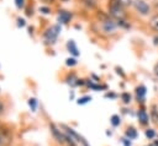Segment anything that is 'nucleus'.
I'll list each match as a JSON object with an SVG mask.
<instances>
[{
	"label": "nucleus",
	"mask_w": 158,
	"mask_h": 146,
	"mask_svg": "<svg viewBox=\"0 0 158 146\" xmlns=\"http://www.w3.org/2000/svg\"><path fill=\"white\" fill-rule=\"evenodd\" d=\"M133 7L142 16H147L151 12V6L144 0H133Z\"/></svg>",
	"instance_id": "nucleus-3"
},
{
	"label": "nucleus",
	"mask_w": 158,
	"mask_h": 146,
	"mask_svg": "<svg viewBox=\"0 0 158 146\" xmlns=\"http://www.w3.org/2000/svg\"><path fill=\"white\" fill-rule=\"evenodd\" d=\"M73 17V13L65 10H59L58 12V21L59 23H68Z\"/></svg>",
	"instance_id": "nucleus-7"
},
{
	"label": "nucleus",
	"mask_w": 158,
	"mask_h": 146,
	"mask_svg": "<svg viewBox=\"0 0 158 146\" xmlns=\"http://www.w3.org/2000/svg\"><path fill=\"white\" fill-rule=\"evenodd\" d=\"M106 97H111V98H115L116 94L115 93H106Z\"/></svg>",
	"instance_id": "nucleus-30"
},
{
	"label": "nucleus",
	"mask_w": 158,
	"mask_h": 146,
	"mask_svg": "<svg viewBox=\"0 0 158 146\" xmlns=\"http://www.w3.org/2000/svg\"><path fill=\"white\" fill-rule=\"evenodd\" d=\"M65 65L67 66H74V65H77V59L75 58H68L65 60Z\"/></svg>",
	"instance_id": "nucleus-20"
},
{
	"label": "nucleus",
	"mask_w": 158,
	"mask_h": 146,
	"mask_svg": "<svg viewBox=\"0 0 158 146\" xmlns=\"http://www.w3.org/2000/svg\"><path fill=\"white\" fill-rule=\"evenodd\" d=\"M121 141H122L123 146H131V140H130V139H127V137H123Z\"/></svg>",
	"instance_id": "nucleus-23"
},
{
	"label": "nucleus",
	"mask_w": 158,
	"mask_h": 146,
	"mask_svg": "<svg viewBox=\"0 0 158 146\" xmlns=\"http://www.w3.org/2000/svg\"><path fill=\"white\" fill-rule=\"evenodd\" d=\"M15 1H16V6H17L19 9L23 7V0H15Z\"/></svg>",
	"instance_id": "nucleus-25"
},
{
	"label": "nucleus",
	"mask_w": 158,
	"mask_h": 146,
	"mask_svg": "<svg viewBox=\"0 0 158 146\" xmlns=\"http://www.w3.org/2000/svg\"><path fill=\"white\" fill-rule=\"evenodd\" d=\"M65 81H67V83H69L70 86H78V81H79V79L77 77V75L75 74H69L67 77H65Z\"/></svg>",
	"instance_id": "nucleus-11"
},
{
	"label": "nucleus",
	"mask_w": 158,
	"mask_h": 146,
	"mask_svg": "<svg viewBox=\"0 0 158 146\" xmlns=\"http://www.w3.org/2000/svg\"><path fill=\"white\" fill-rule=\"evenodd\" d=\"M137 117H138V121H139L141 125H147V124H148V121H149V115L147 114V112H146L143 108L138 109Z\"/></svg>",
	"instance_id": "nucleus-8"
},
{
	"label": "nucleus",
	"mask_w": 158,
	"mask_h": 146,
	"mask_svg": "<svg viewBox=\"0 0 158 146\" xmlns=\"http://www.w3.org/2000/svg\"><path fill=\"white\" fill-rule=\"evenodd\" d=\"M91 101V97L90 96H84V97H81V98H79L78 99V104H86L88 102H90Z\"/></svg>",
	"instance_id": "nucleus-19"
},
{
	"label": "nucleus",
	"mask_w": 158,
	"mask_h": 146,
	"mask_svg": "<svg viewBox=\"0 0 158 146\" xmlns=\"http://www.w3.org/2000/svg\"><path fill=\"white\" fill-rule=\"evenodd\" d=\"M59 32H60L59 25H54V26H52V27H49V28H47L44 31L43 37H44L47 43H54L57 37H58V34H59Z\"/></svg>",
	"instance_id": "nucleus-2"
},
{
	"label": "nucleus",
	"mask_w": 158,
	"mask_h": 146,
	"mask_svg": "<svg viewBox=\"0 0 158 146\" xmlns=\"http://www.w3.org/2000/svg\"><path fill=\"white\" fill-rule=\"evenodd\" d=\"M32 13H33V12H32V7H31V9L28 7V9L26 10V15H27V16H32Z\"/></svg>",
	"instance_id": "nucleus-28"
},
{
	"label": "nucleus",
	"mask_w": 158,
	"mask_h": 146,
	"mask_svg": "<svg viewBox=\"0 0 158 146\" xmlns=\"http://www.w3.org/2000/svg\"><path fill=\"white\" fill-rule=\"evenodd\" d=\"M153 40H154V44H156V45H158V34L153 38Z\"/></svg>",
	"instance_id": "nucleus-31"
},
{
	"label": "nucleus",
	"mask_w": 158,
	"mask_h": 146,
	"mask_svg": "<svg viewBox=\"0 0 158 146\" xmlns=\"http://www.w3.org/2000/svg\"><path fill=\"white\" fill-rule=\"evenodd\" d=\"M110 121H111L112 126H118V125H120V123H121V118H120V115L114 114V115L110 118Z\"/></svg>",
	"instance_id": "nucleus-15"
},
{
	"label": "nucleus",
	"mask_w": 158,
	"mask_h": 146,
	"mask_svg": "<svg viewBox=\"0 0 158 146\" xmlns=\"http://www.w3.org/2000/svg\"><path fill=\"white\" fill-rule=\"evenodd\" d=\"M62 1H68V0H62Z\"/></svg>",
	"instance_id": "nucleus-34"
},
{
	"label": "nucleus",
	"mask_w": 158,
	"mask_h": 146,
	"mask_svg": "<svg viewBox=\"0 0 158 146\" xmlns=\"http://www.w3.org/2000/svg\"><path fill=\"white\" fill-rule=\"evenodd\" d=\"M67 48H68L69 53L73 54L74 56H78V55H79V50H78V48H77L74 40H69V42L67 43Z\"/></svg>",
	"instance_id": "nucleus-10"
},
{
	"label": "nucleus",
	"mask_w": 158,
	"mask_h": 146,
	"mask_svg": "<svg viewBox=\"0 0 158 146\" xmlns=\"http://www.w3.org/2000/svg\"><path fill=\"white\" fill-rule=\"evenodd\" d=\"M121 99H122V102H123L125 104H128V103L131 102V94H130L128 92H123V93L121 94Z\"/></svg>",
	"instance_id": "nucleus-16"
},
{
	"label": "nucleus",
	"mask_w": 158,
	"mask_h": 146,
	"mask_svg": "<svg viewBox=\"0 0 158 146\" xmlns=\"http://www.w3.org/2000/svg\"><path fill=\"white\" fill-rule=\"evenodd\" d=\"M144 135H146V137H147L148 140H152V139H154V136H156V131H154V129H147V130L144 131Z\"/></svg>",
	"instance_id": "nucleus-17"
},
{
	"label": "nucleus",
	"mask_w": 158,
	"mask_h": 146,
	"mask_svg": "<svg viewBox=\"0 0 158 146\" xmlns=\"http://www.w3.org/2000/svg\"><path fill=\"white\" fill-rule=\"evenodd\" d=\"M135 92H136V98H137V101L141 102V103H143V102L146 101V94H147V88H146V86H144V85L137 86L136 90H135Z\"/></svg>",
	"instance_id": "nucleus-5"
},
{
	"label": "nucleus",
	"mask_w": 158,
	"mask_h": 146,
	"mask_svg": "<svg viewBox=\"0 0 158 146\" xmlns=\"http://www.w3.org/2000/svg\"><path fill=\"white\" fill-rule=\"evenodd\" d=\"M101 28H102V32H105L106 34H111L116 31L117 28V23L116 21H114L112 18L105 21V22H101Z\"/></svg>",
	"instance_id": "nucleus-4"
},
{
	"label": "nucleus",
	"mask_w": 158,
	"mask_h": 146,
	"mask_svg": "<svg viewBox=\"0 0 158 146\" xmlns=\"http://www.w3.org/2000/svg\"><path fill=\"white\" fill-rule=\"evenodd\" d=\"M107 10H109V15L112 20L115 21H120V20H126V11L125 7L121 5V2L118 0H109L107 1Z\"/></svg>",
	"instance_id": "nucleus-1"
},
{
	"label": "nucleus",
	"mask_w": 158,
	"mask_h": 146,
	"mask_svg": "<svg viewBox=\"0 0 158 146\" xmlns=\"http://www.w3.org/2000/svg\"><path fill=\"white\" fill-rule=\"evenodd\" d=\"M117 23V27H122V28H130L131 25L126 21V20H120V21H116Z\"/></svg>",
	"instance_id": "nucleus-18"
},
{
	"label": "nucleus",
	"mask_w": 158,
	"mask_h": 146,
	"mask_svg": "<svg viewBox=\"0 0 158 146\" xmlns=\"http://www.w3.org/2000/svg\"><path fill=\"white\" fill-rule=\"evenodd\" d=\"M154 74H156V75L158 76V63H157V64L154 65Z\"/></svg>",
	"instance_id": "nucleus-29"
},
{
	"label": "nucleus",
	"mask_w": 158,
	"mask_h": 146,
	"mask_svg": "<svg viewBox=\"0 0 158 146\" xmlns=\"http://www.w3.org/2000/svg\"><path fill=\"white\" fill-rule=\"evenodd\" d=\"M118 1L121 2V5H122L123 7L130 6V5H133V0H118Z\"/></svg>",
	"instance_id": "nucleus-22"
},
{
	"label": "nucleus",
	"mask_w": 158,
	"mask_h": 146,
	"mask_svg": "<svg viewBox=\"0 0 158 146\" xmlns=\"http://www.w3.org/2000/svg\"><path fill=\"white\" fill-rule=\"evenodd\" d=\"M17 26H20V27L25 26V20L23 18H17Z\"/></svg>",
	"instance_id": "nucleus-26"
},
{
	"label": "nucleus",
	"mask_w": 158,
	"mask_h": 146,
	"mask_svg": "<svg viewBox=\"0 0 158 146\" xmlns=\"http://www.w3.org/2000/svg\"><path fill=\"white\" fill-rule=\"evenodd\" d=\"M116 71H117V74H118V75H121L122 77H125V74L122 72V69H121V67H118V66H117V67H116Z\"/></svg>",
	"instance_id": "nucleus-27"
},
{
	"label": "nucleus",
	"mask_w": 158,
	"mask_h": 146,
	"mask_svg": "<svg viewBox=\"0 0 158 146\" xmlns=\"http://www.w3.org/2000/svg\"><path fill=\"white\" fill-rule=\"evenodd\" d=\"M151 119L153 123H158V108L156 104L152 106V109H151Z\"/></svg>",
	"instance_id": "nucleus-14"
},
{
	"label": "nucleus",
	"mask_w": 158,
	"mask_h": 146,
	"mask_svg": "<svg viewBox=\"0 0 158 146\" xmlns=\"http://www.w3.org/2000/svg\"><path fill=\"white\" fill-rule=\"evenodd\" d=\"M49 128H51V131H52L53 136L57 139V141L60 142V144H64V142H65V137H67V135H64L63 133H60V130H58L57 126H56L54 124H51Z\"/></svg>",
	"instance_id": "nucleus-6"
},
{
	"label": "nucleus",
	"mask_w": 158,
	"mask_h": 146,
	"mask_svg": "<svg viewBox=\"0 0 158 146\" xmlns=\"http://www.w3.org/2000/svg\"><path fill=\"white\" fill-rule=\"evenodd\" d=\"M10 135L4 131V130H0V146H7L10 144Z\"/></svg>",
	"instance_id": "nucleus-9"
},
{
	"label": "nucleus",
	"mask_w": 158,
	"mask_h": 146,
	"mask_svg": "<svg viewBox=\"0 0 158 146\" xmlns=\"http://www.w3.org/2000/svg\"><path fill=\"white\" fill-rule=\"evenodd\" d=\"M28 104H30L31 109L35 112V110H36V107H37V99H36V98H31V99L28 101Z\"/></svg>",
	"instance_id": "nucleus-21"
},
{
	"label": "nucleus",
	"mask_w": 158,
	"mask_h": 146,
	"mask_svg": "<svg viewBox=\"0 0 158 146\" xmlns=\"http://www.w3.org/2000/svg\"><path fill=\"white\" fill-rule=\"evenodd\" d=\"M43 1H44V2H47V4H52L54 0H43Z\"/></svg>",
	"instance_id": "nucleus-32"
},
{
	"label": "nucleus",
	"mask_w": 158,
	"mask_h": 146,
	"mask_svg": "<svg viewBox=\"0 0 158 146\" xmlns=\"http://www.w3.org/2000/svg\"><path fill=\"white\" fill-rule=\"evenodd\" d=\"M40 10H41V11H42L43 13H46V15H47V13H51V10H49V9L47 7V6H42V7L40 9Z\"/></svg>",
	"instance_id": "nucleus-24"
},
{
	"label": "nucleus",
	"mask_w": 158,
	"mask_h": 146,
	"mask_svg": "<svg viewBox=\"0 0 158 146\" xmlns=\"http://www.w3.org/2000/svg\"><path fill=\"white\" fill-rule=\"evenodd\" d=\"M2 109H4V106H2V103H1V102H0V113H1V112H2Z\"/></svg>",
	"instance_id": "nucleus-33"
},
{
	"label": "nucleus",
	"mask_w": 158,
	"mask_h": 146,
	"mask_svg": "<svg viewBox=\"0 0 158 146\" xmlns=\"http://www.w3.org/2000/svg\"><path fill=\"white\" fill-rule=\"evenodd\" d=\"M149 27H151L153 31L158 32V13L153 15V16L149 18Z\"/></svg>",
	"instance_id": "nucleus-12"
},
{
	"label": "nucleus",
	"mask_w": 158,
	"mask_h": 146,
	"mask_svg": "<svg viewBox=\"0 0 158 146\" xmlns=\"http://www.w3.org/2000/svg\"><path fill=\"white\" fill-rule=\"evenodd\" d=\"M125 135H126V137H127V139L133 140V139H136V137H137V130H136L135 128H127V130H126Z\"/></svg>",
	"instance_id": "nucleus-13"
}]
</instances>
